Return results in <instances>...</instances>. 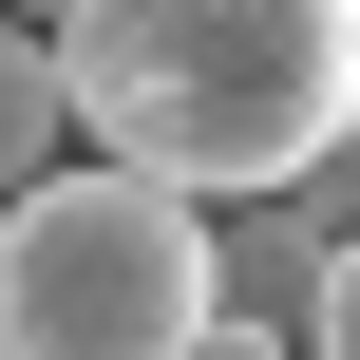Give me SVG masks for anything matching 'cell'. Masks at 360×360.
I'll return each mask as SVG.
<instances>
[{"mask_svg":"<svg viewBox=\"0 0 360 360\" xmlns=\"http://www.w3.org/2000/svg\"><path fill=\"white\" fill-rule=\"evenodd\" d=\"M38 57L57 114L190 209L323 171L360 114V0H38Z\"/></svg>","mask_w":360,"mask_h":360,"instance_id":"1","label":"cell"},{"mask_svg":"<svg viewBox=\"0 0 360 360\" xmlns=\"http://www.w3.org/2000/svg\"><path fill=\"white\" fill-rule=\"evenodd\" d=\"M171 360H285V323H266V304H190V342Z\"/></svg>","mask_w":360,"mask_h":360,"instance_id":"4","label":"cell"},{"mask_svg":"<svg viewBox=\"0 0 360 360\" xmlns=\"http://www.w3.org/2000/svg\"><path fill=\"white\" fill-rule=\"evenodd\" d=\"M209 304V209L152 171H19L0 190V360H171Z\"/></svg>","mask_w":360,"mask_h":360,"instance_id":"2","label":"cell"},{"mask_svg":"<svg viewBox=\"0 0 360 360\" xmlns=\"http://www.w3.org/2000/svg\"><path fill=\"white\" fill-rule=\"evenodd\" d=\"M76 152V114H57V57H38V19H0V190L19 171H57Z\"/></svg>","mask_w":360,"mask_h":360,"instance_id":"3","label":"cell"}]
</instances>
